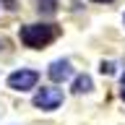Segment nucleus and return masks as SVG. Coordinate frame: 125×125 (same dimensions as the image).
<instances>
[{
  "label": "nucleus",
  "mask_w": 125,
  "mask_h": 125,
  "mask_svg": "<svg viewBox=\"0 0 125 125\" xmlns=\"http://www.w3.org/2000/svg\"><path fill=\"white\" fill-rule=\"evenodd\" d=\"M18 37H21V42L26 47L39 50V47L50 44V42L57 37V31H55V26H47V23H29V26H21Z\"/></svg>",
  "instance_id": "nucleus-1"
},
{
  "label": "nucleus",
  "mask_w": 125,
  "mask_h": 125,
  "mask_svg": "<svg viewBox=\"0 0 125 125\" xmlns=\"http://www.w3.org/2000/svg\"><path fill=\"white\" fill-rule=\"evenodd\" d=\"M60 104H62V91L60 89L42 86V89L34 94V107H39V109H57Z\"/></svg>",
  "instance_id": "nucleus-2"
},
{
  "label": "nucleus",
  "mask_w": 125,
  "mask_h": 125,
  "mask_svg": "<svg viewBox=\"0 0 125 125\" xmlns=\"http://www.w3.org/2000/svg\"><path fill=\"white\" fill-rule=\"evenodd\" d=\"M37 81H39V73L29 70V68H21V70H16V73L8 76V86L16 89V91H29V89L37 86Z\"/></svg>",
  "instance_id": "nucleus-3"
},
{
  "label": "nucleus",
  "mask_w": 125,
  "mask_h": 125,
  "mask_svg": "<svg viewBox=\"0 0 125 125\" xmlns=\"http://www.w3.org/2000/svg\"><path fill=\"white\" fill-rule=\"evenodd\" d=\"M47 73H50V78H52L55 83H62V81H68V78L73 76V68H70L68 60H55Z\"/></svg>",
  "instance_id": "nucleus-4"
},
{
  "label": "nucleus",
  "mask_w": 125,
  "mask_h": 125,
  "mask_svg": "<svg viewBox=\"0 0 125 125\" xmlns=\"http://www.w3.org/2000/svg\"><path fill=\"white\" fill-rule=\"evenodd\" d=\"M94 89V83H91V76H86V73H81V76L73 81V91L76 94H89Z\"/></svg>",
  "instance_id": "nucleus-5"
},
{
  "label": "nucleus",
  "mask_w": 125,
  "mask_h": 125,
  "mask_svg": "<svg viewBox=\"0 0 125 125\" xmlns=\"http://www.w3.org/2000/svg\"><path fill=\"white\" fill-rule=\"evenodd\" d=\"M102 73H107V76H109V73H112V70H115V65H112V62H102Z\"/></svg>",
  "instance_id": "nucleus-6"
},
{
  "label": "nucleus",
  "mask_w": 125,
  "mask_h": 125,
  "mask_svg": "<svg viewBox=\"0 0 125 125\" xmlns=\"http://www.w3.org/2000/svg\"><path fill=\"white\" fill-rule=\"evenodd\" d=\"M120 96L125 99V76H123V83H120Z\"/></svg>",
  "instance_id": "nucleus-7"
},
{
  "label": "nucleus",
  "mask_w": 125,
  "mask_h": 125,
  "mask_svg": "<svg viewBox=\"0 0 125 125\" xmlns=\"http://www.w3.org/2000/svg\"><path fill=\"white\" fill-rule=\"evenodd\" d=\"M94 3H109V0H94Z\"/></svg>",
  "instance_id": "nucleus-8"
},
{
  "label": "nucleus",
  "mask_w": 125,
  "mask_h": 125,
  "mask_svg": "<svg viewBox=\"0 0 125 125\" xmlns=\"http://www.w3.org/2000/svg\"><path fill=\"white\" fill-rule=\"evenodd\" d=\"M0 50H3V42H0Z\"/></svg>",
  "instance_id": "nucleus-9"
},
{
  "label": "nucleus",
  "mask_w": 125,
  "mask_h": 125,
  "mask_svg": "<svg viewBox=\"0 0 125 125\" xmlns=\"http://www.w3.org/2000/svg\"><path fill=\"white\" fill-rule=\"evenodd\" d=\"M123 21H125V16H123Z\"/></svg>",
  "instance_id": "nucleus-10"
}]
</instances>
